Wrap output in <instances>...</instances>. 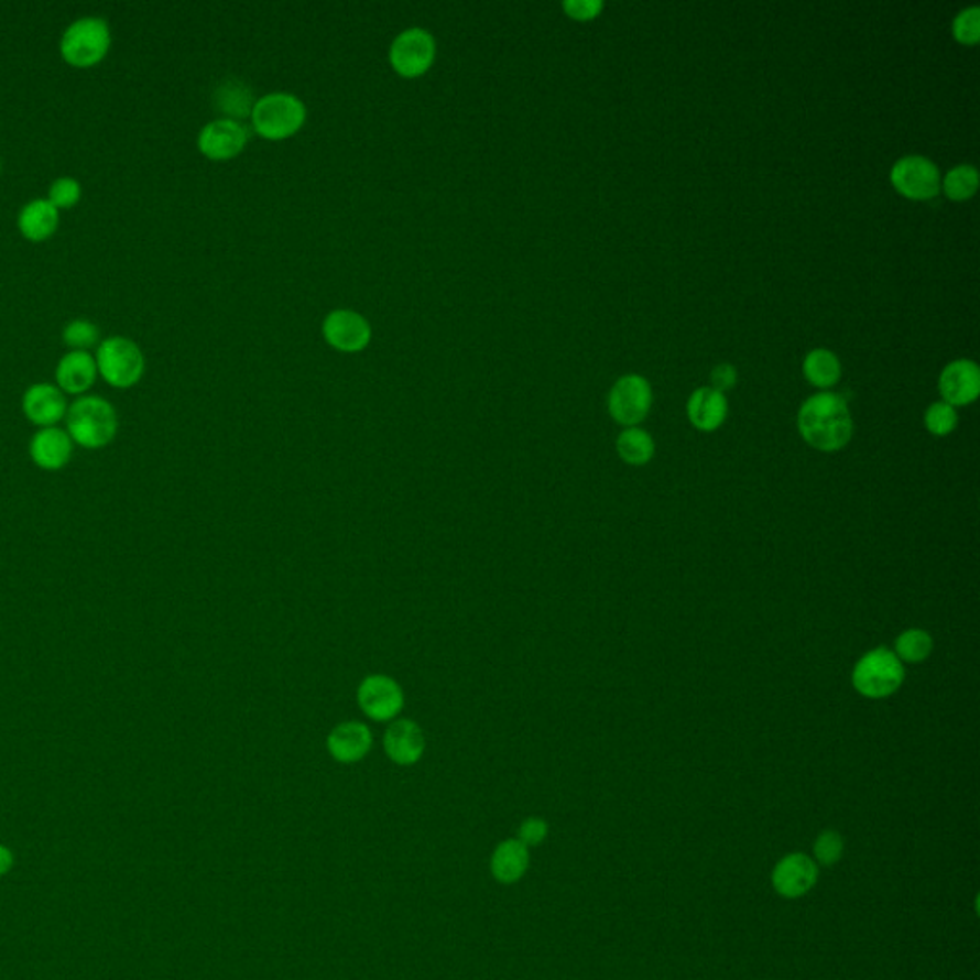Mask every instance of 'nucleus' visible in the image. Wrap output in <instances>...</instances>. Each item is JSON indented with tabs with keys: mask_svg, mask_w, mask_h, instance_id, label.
Returning a JSON list of instances; mask_svg holds the SVG:
<instances>
[{
	"mask_svg": "<svg viewBox=\"0 0 980 980\" xmlns=\"http://www.w3.org/2000/svg\"><path fill=\"white\" fill-rule=\"evenodd\" d=\"M980 370L973 360H956L944 368L940 375V393L944 403L950 406H966L979 396Z\"/></svg>",
	"mask_w": 980,
	"mask_h": 980,
	"instance_id": "nucleus-19",
	"label": "nucleus"
},
{
	"mask_svg": "<svg viewBox=\"0 0 980 980\" xmlns=\"http://www.w3.org/2000/svg\"><path fill=\"white\" fill-rule=\"evenodd\" d=\"M102 331L90 318H74L62 329V341L69 351H96L102 341Z\"/></svg>",
	"mask_w": 980,
	"mask_h": 980,
	"instance_id": "nucleus-26",
	"label": "nucleus"
},
{
	"mask_svg": "<svg viewBox=\"0 0 980 980\" xmlns=\"http://www.w3.org/2000/svg\"><path fill=\"white\" fill-rule=\"evenodd\" d=\"M565 12L575 20H592L600 14L603 2L601 0H565Z\"/></svg>",
	"mask_w": 980,
	"mask_h": 980,
	"instance_id": "nucleus-34",
	"label": "nucleus"
},
{
	"mask_svg": "<svg viewBox=\"0 0 980 980\" xmlns=\"http://www.w3.org/2000/svg\"><path fill=\"white\" fill-rule=\"evenodd\" d=\"M111 28L100 15H83L59 37V54L67 66L90 69L102 64L111 48Z\"/></svg>",
	"mask_w": 980,
	"mask_h": 980,
	"instance_id": "nucleus-3",
	"label": "nucleus"
},
{
	"mask_svg": "<svg viewBox=\"0 0 980 980\" xmlns=\"http://www.w3.org/2000/svg\"><path fill=\"white\" fill-rule=\"evenodd\" d=\"M0 173H2V160H0Z\"/></svg>",
	"mask_w": 980,
	"mask_h": 980,
	"instance_id": "nucleus-37",
	"label": "nucleus"
},
{
	"mask_svg": "<svg viewBox=\"0 0 980 980\" xmlns=\"http://www.w3.org/2000/svg\"><path fill=\"white\" fill-rule=\"evenodd\" d=\"M818 863L805 852H791L772 871V886L783 899H801L818 883Z\"/></svg>",
	"mask_w": 980,
	"mask_h": 980,
	"instance_id": "nucleus-11",
	"label": "nucleus"
},
{
	"mask_svg": "<svg viewBox=\"0 0 980 980\" xmlns=\"http://www.w3.org/2000/svg\"><path fill=\"white\" fill-rule=\"evenodd\" d=\"M75 443L62 427H43L30 443L31 460L44 471H59L66 468L74 456Z\"/></svg>",
	"mask_w": 980,
	"mask_h": 980,
	"instance_id": "nucleus-17",
	"label": "nucleus"
},
{
	"mask_svg": "<svg viewBox=\"0 0 980 980\" xmlns=\"http://www.w3.org/2000/svg\"><path fill=\"white\" fill-rule=\"evenodd\" d=\"M954 35L958 41L966 44H973L980 37V8L971 7L961 10L956 20H954Z\"/></svg>",
	"mask_w": 980,
	"mask_h": 980,
	"instance_id": "nucleus-32",
	"label": "nucleus"
},
{
	"mask_svg": "<svg viewBox=\"0 0 980 980\" xmlns=\"http://www.w3.org/2000/svg\"><path fill=\"white\" fill-rule=\"evenodd\" d=\"M548 834V821L533 816V818L523 819V821H521L518 839H520L527 849H531V847H538V845L546 841Z\"/></svg>",
	"mask_w": 980,
	"mask_h": 980,
	"instance_id": "nucleus-33",
	"label": "nucleus"
},
{
	"mask_svg": "<svg viewBox=\"0 0 980 980\" xmlns=\"http://www.w3.org/2000/svg\"><path fill=\"white\" fill-rule=\"evenodd\" d=\"M83 198V186L75 176H58L54 178L48 188L46 199L51 202L58 211H66L79 204Z\"/></svg>",
	"mask_w": 980,
	"mask_h": 980,
	"instance_id": "nucleus-29",
	"label": "nucleus"
},
{
	"mask_svg": "<svg viewBox=\"0 0 980 980\" xmlns=\"http://www.w3.org/2000/svg\"><path fill=\"white\" fill-rule=\"evenodd\" d=\"M246 142V127L240 121L228 118L209 121L198 134L199 152L215 162H225L242 154Z\"/></svg>",
	"mask_w": 980,
	"mask_h": 980,
	"instance_id": "nucleus-13",
	"label": "nucleus"
},
{
	"mask_svg": "<svg viewBox=\"0 0 980 980\" xmlns=\"http://www.w3.org/2000/svg\"><path fill=\"white\" fill-rule=\"evenodd\" d=\"M805 375L818 388H831L841 378V362L834 352L816 349L805 359Z\"/></svg>",
	"mask_w": 980,
	"mask_h": 980,
	"instance_id": "nucleus-25",
	"label": "nucleus"
},
{
	"mask_svg": "<svg viewBox=\"0 0 980 980\" xmlns=\"http://www.w3.org/2000/svg\"><path fill=\"white\" fill-rule=\"evenodd\" d=\"M215 104L222 113H227L228 119H235V121H238L236 118L251 116L253 106H255L251 90L242 81H236V79H228L217 88Z\"/></svg>",
	"mask_w": 980,
	"mask_h": 980,
	"instance_id": "nucleus-23",
	"label": "nucleus"
},
{
	"mask_svg": "<svg viewBox=\"0 0 980 980\" xmlns=\"http://www.w3.org/2000/svg\"><path fill=\"white\" fill-rule=\"evenodd\" d=\"M977 188H979V173L973 165H958L944 178V192L948 194V198L956 202L971 198Z\"/></svg>",
	"mask_w": 980,
	"mask_h": 980,
	"instance_id": "nucleus-28",
	"label": "nucleus"
},
{
	"mask_svg": "<svg viewBox=\"0 0 980 980\" xmlns=\"http://www.w3.org/2000/svg\"><path fill=\"white\" fill-rule=\"evenodd\" d=\"M437 43L427 30L410 28L396 35L389 48V62L396 74L403 77H420L435 62Z\"/></svg>",
	"mask_w": 980,
	"mask_h": 980,
	"instance_id": "nucleus-7",
	"label": "nucleus"
},
{
	"mask_svg": "<svg viewBox=\"0 0 980 980\" xmlns=\"http://www.w3.org/2000/svg\"><path fill=\"white\" fill-rule=\"evenodd\" d=\"M736 380H738V373H736V370H733V367H730V364H720V367L715 368L712 373H710L712 389L718 391V393H725L728 389L733 388Z\"/></svg>",
	"mask_w": 980,
	"mask_h": 980,
	"instance_id": "nucleus-35",
	"label": "nucleus"
},
{
	"mask_svg": "<svg viewBox=\"0 0 980 980\" xmlns=\"http://www.w3.org/2000/svg\"><path fill=\"white\" fill-rule=\"evenodd\" d=\"M904 666L894 652L886 647H878L865 653L852 673V684L858 694L870 699H885L899 692L904 682Z\"/></svg>",
	"mask_w": 980,
	"mask_h": 980,
	"instance_id": "nucleus-6",
	"label": "nucleus"
},
{
	"mask_svg": "<svg viewBox=\"0 0 980 980\" xmlns=\"http://www.w3.org/2000/svg\"><path fill=\"white\" fill-rule=\"evenodd\" d=\"M307 119L303 100L292 92H269L261 96L251 111L255 131L269 140H282L300 131Z\"/></svg>",
	"mask_w": 980,
	"mask_h": 980,
	"instance_id": "nucleus-5",
	"label": "nucleus"
},
{
	"mask_svg": "<svg viewBox=\"0 0 980 980\" xmlns=\"http://www.w3.org/2000/svg\"><path fill=\"white\" fill-rule=\"evenodd\" d=\"M925 425L933 435L944 437L956 429L958 425V412L948 403L930 404L925 412Z\"/></svg>",
	"mask_w": 980,
	"mask_h": 980,
	"instance_id": "nucleus-31",
	"label": "nucleus"
},
{
	"mask_svg": "<svg viewBox=\"0 0 980 980\" xmlns=\"http://www.w3.org/2000/svg\"><path fill=\"white\" fill-rule=\"evenodd\" d=\"M617 453L621 456L622 461H627L629 466H645L652 460L655 454V443L652 435L638 429V427H629L619 435L617 439Z\"/></svg>",
	"mask_w": 980,
	"mask_h": 980,
	"instance_id": "nucleus-24",
	"label": "nucleus"
},
{
	"mask_svg": "<svg viewBox=\"0 0 980 980\" xmlns=\"http://www.w3.org/2000/svg\"><path fill=\"white\" fill-rule=\"evenodd\" d=\"M15 225L28 242H46L58 232L59 211L46 198L31 199L18 213Z\"/></svg>",
	"mask_w": 980,
	"mask_h": 980,
	"instance_id": "nucleus-20",
	"label": "nucleus"
},
{
	"mask_svg": "<svg viewBox=\"0 0 980 980\" xmlns=\"http://www.w3.org/2000/svg\"><path fill=\"white\" fill-rule=\"evenodd\" d=\"M383 749L396 766H412L424 756V730L410 718L393 720L383 736Z\"/></svg>",
	"mask_w": 980,
	"mask_h": 980,
	"instance_id": "nucleus-15",
	"label": "nucleus"
},
{
	"mask_svg": "<svg viewBox=\"0 0 980 980\" xmlns=\"http://www.w3.org/2000/svg\"><path fill=\"white\" fill-rule=\"evenodd\" d=\"M98 378L95 352L67 351L54 370V380L64 395H87Z\"/></svg>",
	"mask_w": 980,
	"mask_h": 980,
	"instance_id": "nucleus-16",
	"label": "nucleus"
},
{
	"mask_svg": "<svg viewBox=\"0 0 980 980\" xmlns=\"http://www.w3.org/2000/svg\"><path fill=\"white\" fill-rule=\"evenodd\" d=\"M798 432L821 453L841 450L852 437V417L845 399L835 393L810 396L798 410Z\"/></svg>",
	"mask_w": 980,
	"mask_h": 980,
	"instance_id": "nucleus-1",
	"label": "nucleus"
},
{
	"mask_svg": "<svg viewBox=\"0 0 980 980\" xmlns=\"http://www.w3.org/2000/svg\"><path fill=\"white\" fill-rule=\"evenodd\" d=\"M531 865L529 849L520 839H505L490 857V873L502 885L518 883Z\"/></svg>",
	"mask_w": 980,
	"mask_h": 980,
	"instance_id": "nucleus-21",
	"label": "nucleus"
},
{
	"mask_svg": "<svg viewBox=\"0 0 980 980\" xmlns=\"http://www.w3.org/2000/svg\"><path fill=\"white\" fill-rule=\"evenodd\" d=\"M650 409H652V388L644 378L632 373L614 383L609 395V412L614 422L632 427L644 422Z\"/></svg>",
	"mask_w": 980,
	"mask_h": 980,
	"instance_id": "nucleus-9",
	"label": "nucleus"
},
{
	"mask_svg": "<svg viewBox=\"0 0 980 980\" xmlns=\"http://www.w3.org/2000/svg\"><path fill=\"white\" fill-rule=\"evenodd\" d=\"M98 375L110 388L131 389L146 372V357L137 341L127 336L104 337L95 351Z\"/></svg>",
	"mask_w": 980,
	"mask_h": 980,
	"instance_id": "nucleus-4",
	"label": "nucleus"
},
{
	"mask_svg": "<svg viewBox=\"0 0 980 980\" xmlns=\"http://www.w3.org/2000/svg\"><path fill=\"white\" fill-rule=\"evenodd\" d=\"M845 850V841L841 834H837L835 829H826L818 835V839L814 842V862L819 865H835L842 858Z\"/></svg>",
	"mask_w": 980,
	"mask_h": 980,
	"instance_id": "nucleus-30",
	"label": "nucleus"
},
{
	"mask_svg": "<svg viewBox=\"0 0 980 980\" xmlns=\"http://www.w3.org/2000/svg\"><path fill=\"white\" fill-rule=\"evenodd\" d=\"M360 710L375 722H391L404 709L401 684L388 674H370L357 689Z\"/></svg>",
	"mask_w": 980,
	"mask_h": 980,
	"instance_id": "nucleus-8",
	"label": "nucleus"
},
{
	"mask_svg": "<svg viewBox=\"0 0 980 980\" xmlns=\"http://www.w3.org/2000/svg\"><path fill=\"white\" fill-rule=\"evenodd\" d=\"M891 181L896 190L912 199L933 198L940 188L937 165L922 155H907L894 163Z\"/></svg>",
	"mask_w": 980,
	"mask_h": 980,
	"instance_id": "nucleus-10",
	"label": "nucleus"
},
{
	"mask_svg": "<svg viewBox=\"0 0 980 980\" xmlns=\"http://www.w3.org/2000/svg\"><path fill=\"white\" fill-rule=\"evenodd\" d=\"M689 422L701 432H715L725 424L728 416V401L725 393H718L712 388H701L689 396Z\"/></svg>",
	"mask_w": 980,
	"mask_h": 980,
	"instance_id": "nucleus-22",
	"label": "nucleus"
},
{
	"mask_svg": "<svg viewBox=\"0 0 980 980\" xmlns=\"http://www.w3.org/2000/svg\"><path fill=\"white\" fill-rule=\"evenodd\" d=\"M66 432L75 445L100 450L118 437V410L100 395L77 396L67 409Z\"/></svg>",
	"mask_w": 980,
	"mask_h": 980,
	"instance_id": "nucleus-2",
	"label": "nucleus"
},
{
	"mask_svg": "<svg viewBox=\"0 0 980 980\" xmlns=\"http://www.w3.org/2000/svg\"><path fill=\"white\" fill-rule=\"evenodd\" d=\"M933 653V638L927 630L910 629L900 634L894 655L906 663H922Z\"/></svg>",
	"mask_w": 980,
	"mask_h": 980,
	"instance_id": "nucleus-27",
	"label": "nucleus"
},
{
	"mask_svg": "<svg viewBox=\"0 0 980 980\" xmlns=\"http://www.w3.org/2000/svg\"><path fill=\"white\" fill-rule=\"evenodd\" d=\"M14 852L7 845H0V875H7L14 868Z\"/></svg>",
	"mask_w": 980,
	"mask_h": 980,
	"instance_id": "nucleus-36",
	"label": "nucleus"
},
{
	"mask_svg": "<svg viewBox=\"0 0 980 980\" xmlns=\"http://www.w3.org/2000/svg\"><path fill=\"white\" fill-rule=\"evenodd\" d=\"M67 404L66 395L59 391L56 383H33L31 388L25 389L22 396L23 416L28 417V422L37 425L39 429L43 427H56V425L66 420Z\"/></svg>",
	"mask_w": 980,
	"mask_h": 980,
	"instance_id": "nucleus-14",
	"label": "nucleus"
},
{
	"mask_svg": "<svg viewBox=\"0 0 980 980\" xmlns=\"http://www.w3.org/2000/svg\"><path fill=\"white\" fill-rule=\"evenodd\" d=\"M324 337L331 347L344 352H359L370 344L372 326L351 308H336L324 318Z\"/></svg>",
	"mask_w": 980,
	"mask_h": 980,
	"instance_id": "nucleus-12",
	"label": "nucleus"
},
{
	"mask_svg": "<svg viewBox=\"0 0 980 980\" xmlns=\"http://www.w3.org/2000/svg\"><path fill=\"white\" fill-rule=\"evenodd\" d=\"M372 741V732H370V728L367 725L357 722V720H349V722L337 725L329 732L326 747H328L329 756L334 761L339 762V764H355V762L362 761L370 753Z\"/></svg>",
	"mask_w": 980,
	"mask_h": 980,
	"instance_id": "nucleus-18",
	"label": "nucleus"
}]
</instances>
